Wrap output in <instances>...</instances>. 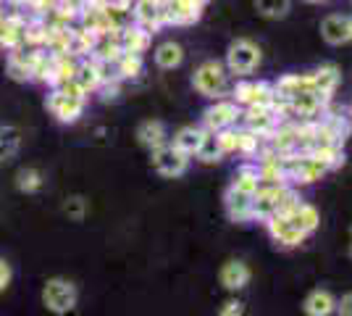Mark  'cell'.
<instances>
[{
  "mask_svg": "<svg viewBox=\"0 0 352 316\" xmlns=\"http://www.w3.org/2000/svg\"><path fill=\"white\" fill-rule=\"evenodd\" d=\"M255 11L263 19H284L292 11V0H255Z\"/></svg>",
  "mask_w": 352,
  "mask_h": 316,
  "instance_id": "4dcf8cb0",
  "label": "cell"
},
{
  "mask_svg": "<svg viewBox=\"0 0 352 316\" xmlns=\"http://www.w3.org/2000/svg\"><path fill=\"white\" fill-rule=\"evenodd\" d=\"M261 63V48L250 40H234L229 50H226V72L234 76H245L252 74Z\"/></svg>",
  "mask_w": 352,
  "mask_h": 316,
  "instance_id": "5b68a950",
  "label": "cell"
},
{
  "mask_svg": "<svg viewBox=\"0 0 352 316\" xmlns=\"http://www.w3.org/2000/svg\"><path fill=\"white\" fill-rule=\"evenodd\" d=\"M297 200H300V196L294 193L289 185H261L255 190V196H252L250 216L265 222L274 213H284L287 209H292Z\"/></svg>",
  "mask_w": 352,
  "mask_h": 316,
  "instance_id": "7a4b0ae2",
  "label": "cell"
},
{
  "mask_svg": "<svg viewBox=\"0 0 352 316\" xmlns=\"http://www.w3.org/2000/svg\"><path fill=\"white\" fill-rule=\"evenodd\" d=\"M221 316H242V314H221Z\"/></svg>",
  "mask_w": 352,
  "mask_h": 316,
  "instance_id": "b9f144b4",
  "label": "cell"
},
{
  "mask_svg": "<svg viewBox=\"0 0 352 316\" xmlns=\"http://www.w3.org/2000/svg\"><path fill=\"white\" fill-rule=\"evenodd\" d=\"M87 98L89 95H85V92L74 85V79H69V82H63L58 87H53V92L45 98V108H47L60 124H74V121L85 114Z\"/></svg>",
  "mask_w": 352,
  "mask_h": 316,
  "instance_id": "6da1fadb",
  "label": "cell"
},
{
  "mask_svg": "<svg viewBox=\"0 0 352 316\" xmlns=\"http://www.w3.org/2000/svg\"><path fill=\"white\" fill-rule=\"evenodd\" d=\"M219 143H221V148H223V156H229V153H236V129H234V127H229V129H221V132H219Z\"/></svg>",
  "mask_w": 352,
  "mask_h": 316,
  "instance_id": "e575fe53",
  "label": "cell"
},
{
  "mask_svg": "<svg viewBox=\"0 0 352 316\" xmlns=\"http://www.w3.org/2000/svg\"><path fill=\"white\" fill-rule=\"evenodd\" d=\"M265 224H268L271 238L279 242V245H284V248H294V245H300V242L308 238L305 232H300V229H297L287 216H281V213H274L271 219H265Z\"/></svg>",
  "mask_w": 352,
  "mask_h": 316,
  "instance_id": "4fadbf2b",
  "label": "cell"
},
{
  "mask_svg": "<svg viewBox=\"0 0 352 316\" xmlns=\"http://www.w3.org/2000/svg\"><path fill=\"white\" fill-rule=\"evenodd\" d=\"M337 316H352V293L342 295V301H337Z\"/></svg>",
  "mask_w": 352,
  "mask_h": 316,
  "instance_id": "74e56055",
  "label": "cell"
},
{
  "mask_svg": "<svg viewBox=\"0 0 352 316\" xmlns=\"http://www.w3.org/2000/svg\"><path fill=\"white\" fill-rule=\"evenodd\" d=\"M21 148V132L16 127H0V164L11 161Z\"/></svg>",
  "mask_w": 352,
  "mask_h": 316,
  "instance_id": "83f0119b",
  "label": "cell"
},
{
  "mask_svg": "<svg viewBox=\"0 0 352 316\" xmlns=\"http://www.w3.org/2000/svg\"><path fill=\"white\" fill-rule=\"evenodd\" d=\"M308 90H313V76L310 74H284L274 82V95H276V101H284V103H289L294 95Z\"/></svg>",
  "mask_w": 352,
  "mask_h": 316,
  "instance_id": "2e32d148",
  "label": "cell"
},
{
  "mask_svg": "<svg viewBox=\"0 0 352 316\" xmlns=\"http://www.w3.org/2000/svg\"><path fill=\"white\" fill-rule=\"evenodd\" d=\"M310 76H313V90L318 92L321 98H326V101H331V95L337 92L339 82H342V74H339L337 66L334 63H323L316 72H310Z\"/></svg>",
  "mask_w": 352,
  "mask_h": 316,
  "instance_id": "ffe728a7",
  "label": "cell"
},
{
  "mask_svg": "<svg viewBox=\"0 0 352 316\" xmlns=\"http://www.w3.org/2000/svg\"><path fill=\"white\" fill-rule=\"evenodd\" d=\"M137 140L145 145L147 151H155V148H161L166 145V127H163V121H142L140 124V129H137Z\"/></svg>",
  "mask_w": 352,
  "mask_h": 316,
  "instance_id": "d4e9b609",
  "label": "cell"
},
{
  "mask_svg": "<svg viewBox=\"0 0 352 316\" xmlns=\"http://www.w3.org/2000/svg\"><path fill=\"white\" fill-rule=\"evenodd\" d=\"M76 298H79L76 285H74L72 280H66V277H53V280H47L43 287L45 308L58 316H66L69 311H74Z\"/></svg>",
  "mask_w": 352,
  "mask_h": 316,
  "instance_id": "3957f363",
  "label": "cell"
},
{
  "mask_svg": "<svg viewBox=\"0 0 352 316\" xmlns=\"http://www.w3.org/2000/svg\"><path fill=\"white\" fill-rule=\"evenodd\" d=\"M74 85L85 92V95L100 90L103 79H100V72H98V63H95L92 59H79V63H76V74H74Z\"/></svg>",
  "mask_w": 352,
  "mask_h": 316,
  "instance_id": "44dd1931",
  "label": "cell"
},
{
  "mask_svg": "<svg viewBox=\"0 0 352 316\" xmlns=\"http://www.w3.org/2000/svg\"><path fill=\"white\" fill-rule=\"evenodd\" d=\"M302 3H313V6H323V3H331V0H302Z\"/></svg>",
  "mask_w": 352,
  "mask_h": 316,
  "instance_id": "ab89813d",
  "label": "cell"
},
{
  "mask_svg": "<svg viewBox=\"0 0 352 316\" xmlns=\"http://www.w3.org/2000/svg\"><path fill=\"white\" fill-rule=\"evenodd\" d=\"M232 101L239 108H248V105H274L276 103V95H274V85H268L263 79L252 82V79H242L236 82L234 90H232Z\"/></svg>",
  "mask_w": 352,
  "mask_h": 316,
  "instance_id": "ba28073f",
  "label": "cell"
},
{
  "mask_svg": "<svg viewBox=\"0 0 352 316\" xmlns=\"http://www.w3.org/2000/svg\"><path fill=\"white\" fill-rule=\"evenodd\" d=\"M195 156L203 164H216V161H221L223 158V148H221L219 143V132H206V137H203V143H200V148H197Z\"/></svg>",
  "mask_w": 352,
  "mask_h": 316,
  "instance_id": "f1b7e54d",
  "label": "cell"
},
{
  "mask_svg": "<svg viewBox=\"0 0 352 316\" xmlns=\"http://www.w3.org/2000/svg\"><path fill=\"white\" fill-rule=\"evenodd\" d=\"M305 314L308 316H331L337 311V298L329 290H313L305 298Z\"/></svg>",
  "mask_w": 352,
  "mask_h": 316,
  "instance_id": "603a6c76",
  "label": "cell"
},
{
  "mask_svg": "<svg viewBox=\"0 0 352 316\" xmlns=\"http://www.w3.org/2000/svg\"><path fill=\"white\" fill-rule=\"evenodd\" d=\"M239 116H242V108L234 101H216V103L208 105L203 111V129L206 132L229 129V127H234Z\"/></svg>",
  "mask_w": 352,
  "mask_h": 316,
  "instance_id": "9c48e42d",
  "label": "cell"
},
{
  "mask_svg": "<svg viewBox=\"0 0 352 316\" xmlns=\"http://www.w3.org/2000/svg\"><path fill=\"white\" fill-rule=\"evenodd\" d=\"M203 6L206 3H200V0H166V24L190 27L195 21H200Z\"/></svg>",
  "mask_w": 352,
  "mask_h": 316,
  "instance_id": "7c38bea8",
  "label": "cell"
},
{
  "mask_svg": "<svg viewBox=\"0 0 352 316\" xmlns=\"http://www.w3.org/2000/svg\"><path fill=\"white\" fill-rule=\"evenodd\" d=\"M182 61H184V48L174 43V40H168V43H161V45L155 48V66L163 69V72H174L182 66Z\"/></svg>",
  "mask_w": 352,
  "mask_h": 316,
  "instance_id": "cb8c5ba5",
  "label": "cell"
},
{
  "mask_svg": "<svg viewBox=\"0 0 352 316\" xmlns=\"http://www.w3.org/2000/svg\"><path fill=\"white\" fill-rule=\"evenodd\" d=\"M66 213L74 216V219H82V216H85V198H69Z\"/></svg>",
  "mask_w": 352,
  "mask_h": 316,
  "instance_id": "d590c367",
  "label": "cell"
},
{
  "mask_svg": "<svg viewBox=\"0 0 352 316\" xmlns=\"http://www.w3.org/2000/svg\"><path fill=\"white\" fill-rule=\"evenodd\" d=\"M321 37L329 45H344L350 43V16L331 14L321 21Z\"/></svg>",
  "mask_w": 352,
  "mask_h": 316,
  "instance_id": "ac0fdd59",
  "label": "cell"
},
{
  "mask_svg": "<svg viewBox=\"0 0 352 316\" xmlns=\"http://www.w3.org/2000/svg\"><path fill=\"white\" fill-rule=\"evenodd\" d=\"M232 187L236 190H245V193H255L258 187H261V177H258V166H239L234 174V182H232Z\"/></svg>",
  "mask_w": 352,
  "mask_h": 316,
  "instance_id": "f546056e",
  "label": "cell"
},
{
  "mask_svg": "<svg viewBox=\"0 0 352 316\" xmlns=\"http://www.w3.org/2000/svg\"><path fill=\"white\" fill-rule=\"evenodd\" d=\"M203 137H206V129H203V127L187 124V127H182L174 135V143H171V145H176L179 151H184L187 156H195L197 148H200V143H203Z\"/></svg>",
  "mask_w": 352,
  "mask_h": 316,
  "instance_id": "484cf974",
  "label": "cell"
},
{
  "mask_svg": "<svg viewBox=\"0 0 352 316\" xmlns=\"http://www.w3.org/2000/svg\"><path fill=\"white\" fill-rule=\"evenodd\" d=\"M11 277H14V271H11V264H8L6 258L0 256V293H3L6 287L11 285Z\"/></svg>",
  "mask_w": 352,
  "mask_h": 316,
  "instance_id": "8d00e7d4",
  "label": "cell"
},
{
  "mask_svg": "<svg viewBox=\"0 0 352 316\" xmlns=\"http://www.w3.org/2000/svg\"><path fill=\"white\" fill-rule=\"evenodd\" d=\"M24 27H27V16L14 11V14H6L3 19V27H0V50H14V48L24 45Z\"/></svg>",
  "mask_w": 352,
  "mask_h": 316,
  "instance_id": "9a60e30c",
  "label": "cell"
},
{
  "mask_svg": "<svg viewBox=\"0 0 352 316\" xmlns=\"http://www.w3.org/2000/svg\"><path fill=\"white\" fill-rule=\"evenodd\" d=\"M250 282V269L245 261H226L221 269V285L226 290H242Z\"/></svg>",
  "mask_w": 352,
  "mask_h": 316,
  "instance_id": "7402d4cb",
  "label": "cell"
},
{
  "mask_svg": "<svg viewBox=\"0 0 352 316\" xmlns=\"http://www.w3.org/2000/svg\"><path fill=\"white\" fill-rule=\"evenodd\" d=\"M43 185H45V180L37 169H19V174H16V187H19L21 193H37Z\"/></svg>",
  "mask_w": 352,
  "mask_h": 316,
  "instance_id": "d6a6232c",
  "label": "cell"
},
{
  "mask_svg": "<svg viewBox=\"0 0 352 316\" xmlns=\"http://www.w3.org/2000/svg\"><path fill=\"white\" fill-rule=\"evenodd\" d=\"M116 66H118V76H121V82L124 79H137V76L142 74V56H134V53H121L116 59Z\"/></svg>",
  "mask_w": 352,
  "mask_h": 316,
  "instance_id": "1f68e13d",
  "label": "cell"
},
{
  "mask_svg": "<svg viewBox=\"0 0 352 316\" xmlns=\"http://www.w3.org/2000/svg\"><path fill=\"white\" fill-rule=\"evenodd\" d=\"M242 119H245V129H250V132H255V135L261 137L271 135L281 124V116L276 114L274 105H248Z\"/></svg>",
  "mask_w": 352,
  "mask_h": 316,
  "instance_id": "8fae6325",
  "label": "cell"
},
{
  "mask_svg": "<svg viewBox=\"0 0 352 316\" xmlns=\"http://www.w3.org/2000/svg\"><path fill=\"white\" fill-rule=\"evenodd\" d=\"M53 56V53H50ZM76 63L79 59H74L69 53H58V56H53V76H50V87H58L63 82H69L74 79L76 74Z\"/></svg>",
  "mask_w": 352,
  "mask_h": 316,
  "instance_id": "4316f807",
  "label": "cell"
},
{
  "mask_svg": "<svg viewBox=\"0 0 352 316\" xmlns=\"http://www.w3.org/2000/svg\"><path fill=\"white\" fill-rule=\"evenodd\" d=\"M350 256H352V245H350Z\"/></svg>",
  "mask_w": 352,
  "mask_h": 316,
  "instance_id": "7bdbcfd3",
  "label": "cell"
},
{
  "mask_svg": "<svg viewBox=\"0 0 352 316\" xmlns=\"http://www.w3.org/2000/svg\"><path fill=\"white\" fill-rule=\"evenodd\" d=\"M132 19L134 24L155 34L161 27H166V0H134Z\"/></svg>",
  "mask_w": 352,
  "mask_h": 316,
  "instance_id": "30bf717a",
  "label": "cell"
},
{
  "mask_svg": "<svg viewBox=\"0 0 352 316\" xmlns=\"http://www.w3.org/2000/svg\"><path fill=\"white\" fill-rule=\"evenodd\" d=\"M150 161H153V169L166 177V180H176V177H182L184 171H187V166H190V156L184 151H179L176 145L171 143H166L161 148H155V151H150Z\"/></svg>",
  "mask_w": 352,
  "mask_h": 316,
  "instance_id": "8992f818",
  "label": "cell"
},
{
  "mask_svg": "<svg viewBox=\"0 0 352 316\" xmlns=\"http://www.w3.org/2000/svg\"><path fill=\"white\" fill-rule=\"evenodd\" d=\"M263 145V137L250 132V129H236V151L245 156H258Z\"/></svg>",
  "mask_w": 352,
  "mask_h": 316,
  "instance_id": "836d02e7",
  "label": "cell"
},
{
  "mask_svg": "<svg viewBox=\"0 0 352 316\" xmlns=\"http://www.w3.org/2000/svg\"><path fill=\"white\" fill-rule=\"evenodd\" d=\"M43 56V48H14L8 50V61H6V74L14 82H34V69L37 61Z\"/></svg>",
  "mask_w": 352,
  "mask_h": 316,
  "instance_id": "52a82bcc",
  "label": "cell"
},
{
  "mask_svg": "<svg viewBox=\"0 0 352 316\" xmlns=\"http://www.w3.org/2000/svg\"><path fill=\"white\" fill-rule=\"evenodd\" d=\"M118 43H121V53L142 56L147 48H150V43H153V34H150L145 27H140V24L129 21L124 30L118 32Z\"/></svg>",
  "mask_w": 352,
  "mask_h": 316,
  "instance_id": "5bb4252c",
  "label": "cell"
},
{
  "mask_svg": "<svg viewBox=\"0 0 352 316\" xmlns=\"http://www.w3.org/2000/svg\"><path fill=\"white\" fill-rule=\"evenodd\" d=\"M350 40H352V16H350Z\"/></svg>",
  "mask_w": 352,
  "mask_h": 316,
  "instance_id": "60d3db41",
  "label": "cell"
},
{
  "mask_svg": "<svg viewBox=\"0 0 352 316\" xmlns=\"http://www.w3.org/2000/svg\"><path fill=\"white\" fill-rule=\"evenodd\" d=\"M252 196L255 193H245V190H236L229 185L226 196H223V206H226V213L232 222H250V209H252Z\"/></svg>",
  "mask_w": 352,
  "mask_h": 316,
  "instance_id": "e0dca14e",
  "label": "cell"
},
{
  "mask_svg": "<svg viewBox=\"0 0 352 316\" xmlns=\"http://www.w3.org/2000/svg\"><path fill=\"white\" fill-rule=\"evenodd\" d=\"M281 216H287L289 222H292L300 232H305V235H310V232H316L318 229V224H321V216H318V211H316V206H310V203H302V200H297L292 209H287Z\"/></svg>",
  "mask_w": 352,
  "mask_h": 316,
  "instance_id": "d6986e66",
  "label": "cell"
},
{
  "mask_svg": "<svg viewBox=\"0 0 352 316\" xmlns=\"http://www.w3.org/2000/svg\"><path fill=\"white\" fill-rule=\"evenodd\" d=\"M226 82H229V72L221 61H206L195 69L192 74V85L195 90L206 98H221L223 90H226Z\"/></svg>",
  "mask_w": 352,
  "mask_h": 316,
  "instance_id": "277c9868",
  "label": "cell"
},
{
  "mask_svg": "<svg viewBox=\"0 0 352 316\" xmlns=\"http://www.w3.org/2000/svg\"><path fill=\"white\" fill-rule=\"evenodd\" d=\"M221 314H242V303L239 301H229L223 306V311Z\"/></svg>",
  "mask_w": 352,
  "mask_h": 316,
  "instance_id": "f35d334b",
  "label": "cell"
}]
</instances>
